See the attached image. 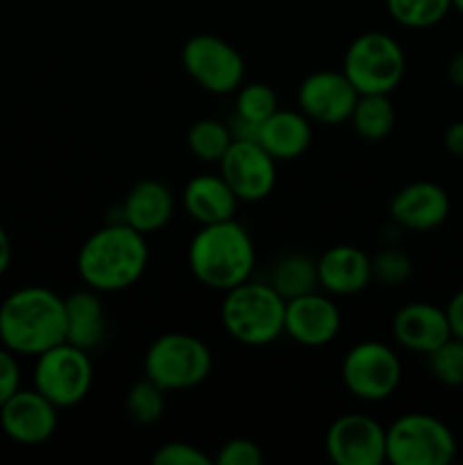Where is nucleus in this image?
Instances as JSON below:
<instances>
[{
    "instance_id": "nucleus-1",
    "label": "nucleus",
    "mask_w": 463,
    "mask_h": 465,
    "mask_svg": "<svg viewBox=\"0 0 463 465\" xmlns=\"http://www.w3.org/2000/svg\"><path fill=\"white\" fill-rule=\"evenodd\" d=\"M150 262L145 234L116 221L95 230L77 252V275L98 293H118L143 277Z\"/></svg>"
},
{
    "instance_id": "nucleus-2",
    "label": "nucleus",
    "mask_w": 463,
    "mask_h": 465,
    "mask_svg": "<svg viewBox=\"0 0 463 465\" xmlns=\"http://www.w3.org/2000/svg\"><path fill=\"white\" fill-rule=\"evenodd\" d=\"M66 341V304L45 286H23L0 304V345L21 357H39Z\"/></svg>"
},
{
    "instance_id": "nucleus-3",
    "label": "nucleus",
    "mask_w": 463,
    "mask_h": 465,
    "mask_svg": "<svg viewBox=\"0 0 463 465\" xmlns=\"http://www.w3.org/2000/svg\"><path fill=\"white\" fill-rule=\"evenodd\" d=\"M189 268L195 280L212 291L234 289L252 277L257 250L248 227L236 218L200 225L189 243Z\"/></svg>"
},
{
    "instance_id": "nucleus-4",
    "label": "nucleus",
    "mask_w": 463,
    "mask_h": 465,
    "mask_svg": "<svg viewBox=\"0 0 463 465\" xmlns=\"http://www.w3.org/2000/svg\"><path fill=\"white\" fill-rule=\"evenodd\" d=\"M286 300L268 282L250 277L243 284L225 291L221 322L230 339L248 348L271 345L284 334Z\"/></svg>"
},
{
    "instance_id": "nucleus-5",
    "label": "nucleus",
    "mask_w": 463,
    "mask_h": 465,
    "mask_svg": "<svg viewBox=\"0 0 463 465\" xmlns=\"http://www.w3.org/2000/svg\"><path fill=\"white\" fill-rule=\"evenodd\" d=\"M340 71L359 95H390L407 71V54L386 32H363L345 50Z\"/></svg>"
},
{
    "instance_id": "nucleus-6",
    "label": "nucleus",
    "mask_w": 463,
    "mask_h": 465,
    "mask_svg": "<svg viewBox=\"0 0 463 465\" xmlns=\"http://www.w3.org/2000/svg\"><path fill=\"white\" fill-rule=\"evenodd\" d=\"M213 368V354L202 339L171 331L150 343L143 372L163 391H186L202 384Z\"/></svg>"
},
{
    "instance_id": "nucleus-7",
    "label": "nucleus",
    "mask_w": 463,
    "mask_h": 465,
    "mask_svg": "<svg viewBox=\"0 0 463 465\" xmlns=\"http://www.w3.org/2000/svg\"><path fill=\"white\" fill-rule=\"evenodd\" d=\"M457 439L440 418L411 411L386 427V461L393 465H449Z\"/></svg>"
},
{
    "instance_id": "nucleus-8",
    "label": "nucleus",
    "mask_w": 463,
    "mask_h": 465,
    "mask_svg": "<svg viewBox=\"0 0 463 465\" xmlns=\"http://www.w3.org/2000/svg\"><path fill=\"white\" fill-rule=\"evenodd\" d=\"M34 359V389L57 409L77 407L91 393L95 372L86 350L64 341Z\"/></svg>"
},
{
    "instance_id": "nucleus-9",
    "label": "nucleus",
    "mask_w": 463,
    "mask_h": 465,
    "mask_svg": "<svg viewBox=\"0 0 463 465\" xmlns=\"http://www.w3.org/2000/svg\"><path fill=\"white\" fill-rule=\"evenodd\" d=\"M340 380L352 398L361 402H381L399 389L402 361L390 345L361 341L345 352Z\"/></svg>"
},
{
    "instance_id": "nucleus-10",
    "label": "nucleus",
    "mask_w": 463,
    "mask_h": 465,
    "mask_svg": "<svg viewBox=\"0 0 463 465\" xmlns=\"http://www.w3.org/2000/svg\"><path fill=\"white\" fill-rule=\"evenodd\" d=\"M182 66L200 89L213 95L236 94L245 82V62L239 50L213 35H195L182 48Z\"/></svg>"
},
{
    "instance_id": "nucleus-11",
    "label": "nucleus",
    "mask_w": 463,
    "mask_h": 465,
    "mask_svg": "<svg viewBox=\"0 0 463 465\" xmlns=\"http://www.w3.org/2000/svg\"><path fill=\"white\" fill-rule=\"evenodd\" d=\"M218 166L239 203H259L275 189L277 162L257 139L232 141Z\"/></svg>"
},
{
    "instance_id": "nucleus-12",
    "label": "nucleus",
    "mask_w": 463,
    "mask_h": 465,
    "mask_svg": "<svg viewBox=\"0 0 463 465\" xmlns=\"http://www.w3.org/2000/svg\"><path fill=\"white\" fill-rule=\"evenodd\" d=\"M325 452L336 465H381L386 427L366 413H345L327 427Z\"/></svg>"
},
{
    "instance_id": "nucleus-13",
    "label": "nucleus",
    "mask_w": 463,
    "mask_h": 465,
    "mask_svg": "<svg viewBox=\"0 0 463 465\" xmlns=\"http://www.w3.org/2000/svg\"><path fill=\"white\" fill-rule=\"evenodd\" d=\"M359 94L343 71L309 73L298 86V109L311 123L340 125L348 123Z\"/></svg>"
},
{
    "instance_id": "nucleus-14",
    "label": "nucleus",
    "mask_w": 463,
    "mask_h": 465,
    "mask_svg": "<svg viewBox=\"0 0 463 465\" xmlns=\"http://www.w3.org/2000/svg\"><path fill=\"white\" fill-rule=\"evenodd\" d=\"M343 316L339 304L327 295L304 293L286 300L284 334L302 348H322L339 336Z\"/></svg>"
},
{
    "instance_id": "nucleus-15",
    "label": "nucleus",
    "mask_w": 463,
    "mask_h": 465,
    "mask_svg": "<svg viewBox=\"0 0 463 465\" xmlns=\"http://www.w3.org/2000/svg\"><path fill=\"white\" fill-rule=\"evenodd\" d=\"M59 409L36 389H18L0 407V430L21 445H41L57 431Z\"/></svg>"
},
{
    "instance_id": "nucleus-16",
    "label": "nucleus",
    "mask_w": 463,
    "mask_h": 465,
    "mask_svg": "<svg viewBox=\"0 0 463 465\" xmlns=\"http://www.w3.org/2000/svg\"><path fill=\"white\" fill-rule=\"evenodd\" d=\"M390 221L402 230L431 232L449 216V195L436 182H411L393 195L389 204Z\"/></svg>"
},
{
    "instance_id": "nucleus-17",
    "label": "nucleus",
    "mask_w": 463,
    "mask_h": 465,
    "mask_svg": "<svg viewBox=\"0 0 463 465\" xmlns=\"http://www.w3.org/2000/svg\"><path fill=\"white\" fill-rule=\"evenodd\" d=\"M393 339L404 350L429 354L452 336L445 309L431 302H409L395 312L390 322Z\"/></svg>"
},
{
    "instance_id": "nucleus-18",
    "label": "nucleus",
    "mask_w": 463,
    "mask_h": 465,
    "mask_svg": "<svg viewBox=\"0 0 463 465\" xmlns=\"http://www.w3.org/2000/svg\"><path fill=\"white\" fill-rule=\"evenodd\" d=\"M318 286L330 295H357L372 282L370 257L354 245H331L316 259Z\"/></svg>"
},
{
    "instance_id": "nucleus-19",
    "label": "nucleus",
    "mask_w": 463,
    "mask_h": 465,
    "mask_svg": "<svg viewBox=\"0 0 463 465\" xmlns=\"http://www.w3.org/2000/svg\"><path fill=\"white\" fill-rule=\"evenodd\" d=\"M175 212L172 191L159 180H141L127 191L121 204V218L141 234H154L171 223Z\"/></svg>"
},
{
    "instance_id": "nucleus-20",
    "label": "nucleus",
    "mask_w": 463,
    "mask_h": 465,
    "mask_svg": "<svg viewBox=\"0 0 463 465\" xmlns=\"http://www.w3.org/2000/svg\"><path fill=\"white\" fill-rule=\"evenodd\" d=\"M182 207L193 218L198 225H212V223H222L236 218V207L239 198L230 189L222 175H195L193 180L186 182L182 191Z\"/></svg>"
},
{
    "instance_id": "nucleus-21",
    "label": "nucleus",
    "mask_w": 463,
    "mask_h": 465,
    "mask_svg": "<svg viewBox=\"0 0 463 465\" xmlns=\"http://www.w3.org/2000/svg\"><path fill=\"white\" fill-rule=\"evenodd\" d=\"M311 121L300 109H277L257 132V141L275 162H293L302 157L311 145Z\"/></svg>"
},
{
    "instance_id": "nucleus-22",
    "label": "nucleus",
    "mask_w": 463,
    "mask_h": 465,
    "mask_svg": "<svg viewBox=\"0 0 463 465\" xmlns=\"http://www.w3.org/2000/svg\"><path fill=\"white\" fill-rule=\"evenodd\" d=\"M66 304V341L77 348H98L107 334V312L100 300V293L94 289H82L64 298Z\"/></svg>"
},
{
    "instance_id": "nucleus-23",
    "label": "nucleus",
    "mask_w": 463,
    "mask_h": 465,
    "mask_svg": "<svg viewBox=\"0 0 463 465\" xmlns=\"http://www.w3.org/2000/svg\"><path fill=\"white\" fill-rule=\"evenodd\" d=\"M268 284L284 300H293L298 295L311 293L318 286L316 262L300 252L284 254V257H280L272 263Z\"/></svg>"
},
{
    "instance_id": "nucleus-24",
    "label": "nucleus",
    "mask_w": 463,
    "mask_h": 465,
    "mask_svg": "<svg viewBox=\"0 0 463 465\" xmlns=\"http://www.w3.org/2000/svg\"><path fill=\"white\" fill-rule=\"evenodd\" d=\"M395 118H398V114H395V107L389 95L372 94L359 95L348 123H352L354 132L361 139L381 141L393 132Z\"/></svg>"
},
{
    "instance_id": "nucleus-25",
    "label": "nucleus",
    "mask_w": 463,
    "mask_h": 465,
    "mask_svg": "<svg viewBox=\"0 0 463 465\" xmlns=\"http://www.w3.org/2000/svg\"><path fill=\"white\" fill-rule=\"evenodd\" d=\"M232 141L234 136H232L230 125L216 121V118H200L189 127V134H186V145H189L191 154L207 163L221 162Z\"/></svg>"
},
{
    "instance_id": "nucleus-26",
    "label": "nucleus",
    "mask_w": 463,
    "mask_h": 465,
    "mask_svg": "<svg viewBox=\"0 0 463 465\" xmlns=\"http://www.w3.org/2000/svg\"><path fill=\"white\" fill-rule=\"evenodd\" d=\"M449 9L452 0H386L389 16L409 30H427L438 25Z\"/></svg>"
},
{
    "instance_id": "nucleus-27",
    "label": "nucleus",
    "mask_w": 463,
    "mask_h": 465,
    "mask_svg": "<svg viewBox=\"0 0 463 465\" xmlns=\"http://www.w3.org/2000/svg\"><path fill=\"white\" fill-rule=\"evenodd\" d=\"M125 411L136 425H154L166 411V391L148 377L134 381L125 395Z\"/></svg>"
},
{
    "instance_id": "nucleus-28",
    "label": "nucleus",
    "mask_w": 463,
    "mask_h": 465,
    "mask_svg": "<svg viewBox=\"0 0 463 465\" xmlns=\"http://www.w3.org/2000/svg\"><path fill=\"white\" fill-rule=\"evenodd\" d=\"M277 112V95L263 82H243L236 89L234 118L250 123V125H261L271 114Z\"/></svg>"
},
{
    "instance_id": "nucleus-29",
    "label": "nucleus",
    "mask_w": 463,
    "mask_h": 465,
    "mask_svg": "<svg viewBox=\"0 0 463 465\" xmlns=\"http://www.w3.org/2000/svg\"><path fill=\"white\" fill-rule=\"evenodd\" d=\"M427 357V368H429L431 377L440 381L449 389H458L463 386V339L449 336L445 343L431 350Z\"/></svg>"
},
{
    "instance_id": "nucleus-30",
    "label": "nucleus",
    "mask_w": 463,
    "mask_h": 465,
    "mask_svg": "<svg viewBox=\"0 0 463 465\" xmlns=\"http://www.w3.org/2000/svg\"><path fill=\"white\" fill-rule=\"evenodd\" d=\"M370 271L377 284L395 289V286L407 284L409 277L413 275V262L402 250L384 248L375 257H370Z\"/></svg>"
},
{
    "instance_id": "nucleus-31",
    "label": "nucleus",
    "mask_w": 463,
    "mask_h": 465,
    "mask_svg": "<svg viewBox=\"0 0 463 465\" xmlns=\"http://www.w3.org/2000/svg\"><path fill=\"white\" fill-rule=\"evenodd\" d=\"M213 459L198 445L184 443V440H171L154 450L153 463L154 465H209Z\"/></svg>"
},
{
    "instance_id": "nucleus-32",
    "label": "nucleus",
    "mask_w": 463,
    "mask_h": 465,
    "mask_svg": "<svg viewBox=\"0 0 463 465\" xmlns=\"http://www.w3.org/2000/svg\"><path fill=\"white\" fill-rule=\"evenodd\" d=\"M218 465H261L263 452L254 440L232 439L216 454Z\"/></svg>"
},
{
    "instance_id": "nucleus-33",
    "label": "nucleus",
    "mask_w": 463,
    "mask_h": 465,
    "mask_svg": "<svg viewBox=\"0 0 463 465\" xmlns=\"http://www.w3.org/2000/svg\"><path fill=\"white\" fill-rule=\"evenodd\" d=\"M21 389V366L12 350L0 345V407Z\"/></svg>"
},
{
    "instance_id": "nucleus-34",
    "label": "nucleus",
    "mask_w": 463,
    "mask_h": 465,
    "mask_svg": "<svg viewBox=\"0 0 463 465\" xmlns=\"http://www.w3.org/2000/svg\"><path fill=\"white\" fill-rule=\"evenodd\" d=\"M445 313H448L452 336L463 339V286L452 295V298H449L448 307H445Z\"/></svg>"
},
{
    "instance_id": "nucleus-35",
    "label": "nucleus",
    "mask_w": 463,
    "mask_h": 465,
    "mask_svg": "<svg viewBox=\"0 0 463 465\" xmlns=\"http://www.w3.org/2000/svg\"><path fill=\"white\" fill-rule=\"evenodd\" d=\"M443 145L449 154L463 159V121L452 123L443 134Z\"/></svg>"
},
{
    "instance_id": "nucleus-36",
    "label": "nucleus",
    "mask_w": 463,
    "mask_h": 465,
    "mask_svg": "<svg viewBox=\"0 0 463 465\" xmlns=\"http://www.w3.org/2000/svg\"><path fill=\"white\" fill-rule=\"evenodd\" d=\"M445 75H448L449 84H454L457 89H463V53H457L448 62V68H445Z\"/></svg>"
},
{
    "instance_id": "nucleus-37",
    "label": "nucleus",
    "mask_w": 463,
    "mask_h": 465,
    "mask_svg": "<svg viewBox=\"0 0 463 465\" xmlns=\"http://www.w3.org/2000/svg\"><path fill=\"white\" fill-rule=\"evenodd\" d=\"M9 263H12V241H9V234L5 232V227L0 225V277L7 272Z\"/></svg>"
},
{
    "instance_id": "nucleus-38",
    "label": "nucleus",
    "mask_w": 463,
    "mask_h": 465,
    "mask_svg": "<svg viewBox=\"0 0 463 465\" xmlns=\"http://www.w3.org/2000/svg\"><path fill=\"white\" fill-rule=\"evenodd\" d=\"M452 9H457V12L463 16V0H452Z\"/></svg>"
}]
</instances>
